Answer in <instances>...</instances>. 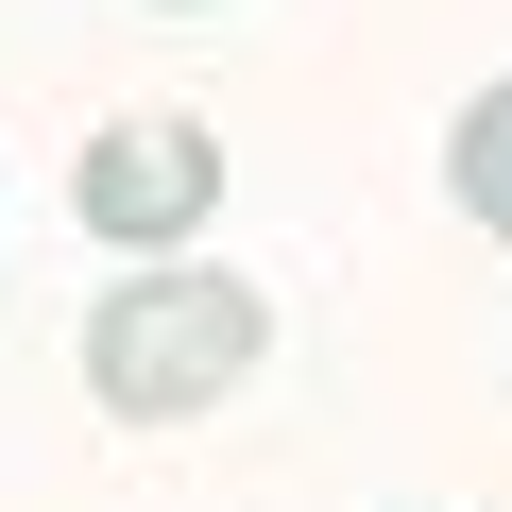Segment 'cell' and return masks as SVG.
<instances>
[{
	"label": "cell",
	"instance_id": "obj_1",
	"mask_svg": "<svg viewBox=\"0 0 512 512\" xmlns=\"http://www.w3.org/2000/svg\"><path fill=\"white\" fill-rule=\"evenodd\" d=\"M256 342H274V308H256V274H222V256H137V291L86 308V393L120 427H188L256 376Z\"/></svg>",
	"mask_w": 512,
	"mask_h": 512
},
{
	"label": "cell",
	"instance_id": "obj_3",
	"mask_svg": "<svg viewBox=\"0 0 512 512\" xmlns=\"http://www.w3.org/2000/svg\"><path fill=\"white\" fill-rule=\"evenodd\" d=\"M444 188H461L478 239H512V86H478V103L444 120Z\"/></svg>",
	"mask_w": 512,
	"mask_h": 512
},
{
	"label": "cell",
	"instance_id": "obj_4",
	"mask_svg": "<svg viewBox=\"0 0 512 512\" xmlns=\"http://www.w3.org/2000/svg\"><path fill=\"white\" fill-rule=\"evenodd\" d=\"M171 18H188V0H171Z\"/></svg>",
	"mask_w": 512,
	"mask_h": 512
},
{
	"label": "cell",
	"instance_id": "obj_2",
	"mask_svg": "<svg viewBox=\"0 0 512 512\" xmlns=\"http://www.w3.org/2000/svg\"><path fill=\"white\" fill-rule=\"evenodd\" d=\"M69 222H86L103 256H188V239L222 222V137H205V120H103L86 171H69Z\"/></svg>",
	"mask_w": 512,
	"mask_h": 512
}]
</instances>
